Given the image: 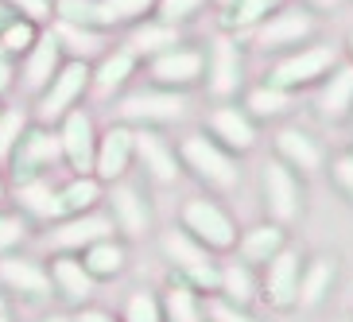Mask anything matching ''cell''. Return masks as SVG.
<instances>
[{"label":"cell","instance_id":"cell-1","mask_svg":"<svg viewBox=\"0 0 353 322\" xmlns=\"http://www.w3.org/2000/svg\"><path fill=\"white\" fill-rule=\"evenodd\" d=\"M0 175H4L8 190H20V187H32V183H43V179L66 175L54 128L28 121L23 132L16 136V144L8 148V156L0 159Z\"/></svg>","mask_w":353,"mask_h":322},{"label":"cell","instance_id":"cell-2","mask_svg":"<svg viewBox=\"0 0 353 322\" xmlns=\"http://www.w3.org/2000/svg\"><path fill=\"white\" fill-rule=\"evenodd\" d=\"M159 252H163L167 268H171V283H183L190 291H206L214 295L218 291V280H221V268L214 252L202 249L194 237H187L183 229H167L163 237H159Z\"/></svg>","mask_w":353,"mask_h":322},{"label":"cell","instance_id":"cell-3","mask_svg":"<svg viewBox=\"0 0 353 322\" xmlns=\"http://www.w3.org/2000/svg\"><path fill=\"white\" fill-rule=\"evenodd\" d=\"M187 113V97L171 94V90H156V85H132L125 94L109 101V121H121L128 128H163L183 121Z\"/></svg>","mask_w":353,"mask_h":322},{"label":"cell","instance_id":"cell-4","mask_svg":"<svg viewBox=\"0 0 353 322\" xmlns=\"http://www.w3.org/2000/svg\"><path fill=\"white\" fill-rule=\"evenodd\" d=\"M0 295H4L12 307L47 311V307L54 303L51 276H47V260L35 256V252H28V249L0 256Z\"/></svg>","mask_w":353,"mask_h":322},{"label":"cell","instance_id":"cell-5","mask_svg":"<svg viewBox=\"0 0 353 322\" xmlns=\"http://www.w3.org/2000/svg\"><path fill=\"white\" fill-rule=\"evenodd\" d=\"M175 152H179V163H183V171H190V175L202 183V187H210V190H233V187L241 183L237 156H233V152H225L218 140H210L206 132L179 136Z\"/></svg>","mask_w":353,"mask_h":322},{"label":"cell","instance_id":"cell-6","mask_svg":"<svg viewBox=\"0 0 353 322\" xmlns=\"http://www.w3.org/2000/svg\"><path fill=\"white\" fill-rule=\"evenodd\" d=\"M78 105H90V63L66 59V63L54 70V78L47 82V90L28 105V117H32L35 125L54 128L70 109H78Z\"/></svg>","mask_w":353,"mask_h":322},{"label":"cell","instance_id":"cell-7","mask_svg":"<svg viewBox=\"0 0 353 322\" xmlns=\"http://www.w3.org/2000/svg\"><path fill=\"white\" fill-rule=\"evenodd\" d=\"M101 210L109 214V221H113V233L117 237H125V241L148 237L152 225H156L152 194H148V187L136 179V171L128 179H121V183H113V187H105Z\"/></svg>","mask_w":353,"mask_h":322},{"label":"cell","instance_id":"cell-8","mask_svg":"<svg viewBox=\"0 0 353 322\" xmlns=\"http://www.w3.org/2000/svg\"><path fill=\"white\" fill-rule=\"evenodd\" d=\"M179 229L210 252H229L237 245V221L229 218V210L221 206L218 198H206V194H194L183 202Z\"/></svg>","mask_w":353,"mask_h":322},{"label":"cell","instance_id":"cell-9","mask_svg":"<svg viewBox=\"0 0 353 322\" xmlns=\"http://www.w3.org/2000/svg\"><path fill=\"white\" fill-rule=\"evenodd\" d=\"M144 82L156 90H171V94H187L198 82H206V47L194 43H179L171 51L156 54L144 63Z\"/></svg>","mask_w":353,"mask_h":322},{"label":"cell","instance_id":"cell-10","mask_svg":"<svg viewBox=\"0 0 353 322\" xmlns=\"http://www.w3.org/2000/svg\"><path fill=\"white\" fill-rule=\"evenodd\" d=\"M97 117L90 105H78L54 125L59 136V152H63V167L66 175H94V152H97Z\"/></svg>","mask_w":353,"mask_h":322},{"label":"cell","instance_id":"cell-11","mask_svg":"<svg viewBox=\"0 0 353 322\" xmlns=\"http://www.w3.org/2000/svg\"><path fill=\"white\" fill-rule=\"evenodd\" d=\"M140 74H144V59L125 43H113L101 59L90 63V101H117L125 90H132Z\"/></svg>","mask_w":353,"mask_h":322},{"label":"cell","instance_id":"cell-12","mask_svg":"<svg viewBox=\"0 0 353 322\" xmlns=\"http://www.w3.org/2000/svg\"><path fill=\"white\" fill-rule=\"evenodd\" d=\"M63 63H66V54H63V47H59V39H54V32L43 28L39 43L16 63V97H12V101L28 109V105L47 90V82L54 78V70Z\"/></svg>","mask_w":353,"mask_h":322},{"label":"cell","instance_id":"cell-13","mask_svg":"<svg viewBox=\"0 0 353 322\" xmlns=\"http://www.w3.org/2000/svg\"><path fill=\"white\" fill-rule=\"evenodd\" d=\"M136 171V128L109 121L97 132V152H94V175L105 187H113L121 179H128Z\"/></svg>","mask_w":353,"mask_h":322},{"label":"cell","instance_id":"cell-14","mask_svg":"<svg viewBox=\"0 0 353 322\" xmlns=\"http://www.w3.org/2000/svg\"><path fill=\"white\" fill-rule=\"evenodd\" d=\"M47 276H51V291H54V303L63 311H78L85 303H94L97 295V283L85 276L78 252H47Z\"/></svg>","mask_w":353,"mask_h":322},{"label":"cell","instance_id":"cell-15","mask_svg":"<svg viewBox=\"0 0 353 322\" xmlns=\"http://www.w3.org/2000/svg\"><path fill=\"white\" fill-rule=\"evenodd\" d=\"M113 233V221L105 210H94V214H82V218H63L51 221V225L39 229V241L47 245V252H82L85 245L109 237Z\"/></svg>","mask_w":353,"mask_h":322},{"label":"cell","instance_id":"cell-16","mask_svg":"<svg viewBox=\"0 0 353 322\" xmlns=\"http://www.w3.org/2000/svg\"><path fill=\"white\" fill-rule=\"evenodd\" d=\"M136 167L144 171V179H152L159 187L179 183V175H183L179 152L163 136V128H136Z\"/></svg>","mask_w":353,"mask_h":322},{"label":"cell","instance_id":"cell-17","mask_svg":"<svg viewBox=\"0 0 353 322\" xmlns=\"http://www.w3.org/2000/svg\"><path fill=\"white\" fill-rule=\"evenodd\" d=\"M245 82V59H241V47L233 35H218V39H210L206 47V85L210 94L225 101L233 97Z\"/></svg>","mask_w":353,"mask_h":322},{"label":"cell","instance_id":"cell-18","mask_svg":"<svg viewBox=\"0 0 353 322\" xmlns=\"http://www.w3.org/2000/svg\"><path fill=\"white\" fill-rule=\"evenodd\" d=\"M338 63V51L334 47H303V51L288 54V59H280V63L268 70V85H276V90H299V85H311L314 78H322V74L330 70V66Z\"/></svg>","mask_w":353,"mask_h":322},{"label":"cell","instance_id":"cell-19","mask_svg":"<svg viewBox=\"0 0 353 322\" xmlns=\"http://www.w3.org/2000/svg\"><path fill=\"white\" fill-rule=\"evenodd\" d=\"M260 187H264V206H268L276 225H288V221L299 218L303 194H299V179H295V171H291L288 163H280V159L264 163Z\"/></svg>","mask_w":353,"mask_h":322},{"label":"cell","instance_id":"cell-20","mask_svg":"<svg viewBox=\"0 0 353 322\" xmlns=\"http://www.w3.org/2000/svg\"><path fill=\"white\" fill-rule=\"evenodd\" d=\"M206 136L210 140H218L225 152H252L256 148V125H252V117L241 109V105H214L206 113Z\"/></svg>","mask_w":353,"mask_h":322},{"label":"cell","instance_id":"cell-21","mask_svg":"<svg viewBox=\"0 0 353 322\" xmlns=\"http://www.w3.org/2000/svg\"><path fill=\"white\" fill-rule=\"evenodd\" d=\"M105 202V183L97 175H63L54 179V221L94 214Z\"/></svg>","mask_w":353,"mask_h":322},{"label":"cell","instance_id":"cell-22","mask_svg":"<svg viewBox=\"0 0 353 322\" xmlns=\"http://www.w3.org/2000/svg\"><path fill=\"white\" fill-rule=\"evenodd\" d=\"M314 32V20L307 12H272L268 20L252 28V43L260 51H288V47H299L307 35Z\"/></svg>","mask_w":353,"mask_h":322},{"label":"cell","instance_id":"cell-23","mask_svg":"<svg viewBox=\"0 0 353 322\" xmlns=\"http://www.w3.org/2000/svg\"><path fill=\"white\" fill-rule=\"evenodd\" d=\"M78 260H82L85 276H90L94 283H113L128 272V241L117 237V233H109V237L85 245V249L78 252Z\"/></svg>","mask_w":353,"mask_h":322},{"label":"cell","instance_id":"cell-24","mask_svg":"<svg viewBox=\"0 0 353 322\" xmlns=\"http://www.w3.org/2000/svg\"><path fill=\"white\" fill-rule=\"evenodd\" d=\"M264 295H268V303L272 307H280V311L295 307V299H299V256H295L291 249H283L280 256L268 260Z\"/></svg>","mask_w":353,"mask_h":322},{"label":"cell","instance_id":"cell-25","mask_svg":"<svg viewBox=\"0 0 353 322\" xmlns=\"http://www.w3.org/2000/svg\"><path fill=\"white\" fill-rule=\"evenodd\" d=\"M121 43H125V47H132V51L148 63V59H156V54L171 51V47H179V43H187V39H183V28H171V23L156 20V16H148L144 23L128 28Z\"/></svg>","mask_w":353,"mask_h":322},{"label":"cell","instance_id":"cell-26","mask_svg":"<svg viewBox=\"0 0 353 322\" xmlns=\"http://www.w3.org/2000/svg\"><path fill=\"white\" fill-rule=\"evenodd\" d=\"M51 32L66 59H78V63H94L113 47V32H90V28H70V23H51Z\"/></svg>","mask_w":353,"mask_h":322},{"label":"cell","instance_id":"cell-27","mask_svg":"<svg viewBox=\"0 0 353 322\" xmlns=\"http://www.w3.org/2000/svg\"><path fill=\"white\" fill-rule=\"evenodd\" d=\"M8 202H12V210H20L35 229L51 225L54 221V179H43V183H32V187L8 190Z\"/></svg>","mask_w":353,"mask_h":322},{"label":"cell","instance_id":"cell-28","mask_svg":"<svg viewBox=\"0 0 353 322\" xmlns=\"http://www.w3.org/2000/svg\"><path fill=\"white\" fill-rule=\"evenodd\" d=\"M283 249H288V237H283V225H276V221H272V225H256V229H249V233L237 237V252L249 268L268 264V260L280 256Z\"/></svg>","mask_w":353,"mask_h":322},{"label":"cell","instance_id":"cell-29","mask_svg":"<svg viewBox=\"0 0 353 322\" xmlns=\"http://www.w3.org/2000/svg\"><path fill=\"white\" fill-rule=\"evenodd\" d=\"M276 152H280V163L299 167L303 175H311V171L322 167V148L299 128H280L276 132Z\"/></svg>","mask_w":353,"mask_h":322},{"label":"cell","instance_id":"cell-30","mask_svg":"<svg viewBox=\"0 0 353 322\" xmlns=\"http://www.w3.org/2000/svg\"><path fill=\"white\" fill-rule=\"evenodd\" d=\"M283 0H233L225 12H221V32L225 35H245L252 28L268 20L272 12H280Z\"/></svg>","mask_w":353,"mask_h":322},{"label":"cell","instance_id":"cell-31","mask_svg":"<svg viewBox=\"0 0 353 322\" xmlns=\"http://www.w3.org/2000/svg\"><path fill=\"white\" fill-rule=\"evenodd\" d=\"M51 23H70V28H90V32H113L101 12V0H54ZM117 35V32H113Z\"/></svg>","mask_w":353,"mask_h":322},{"label":"cell","instance_id":"cell-32","mask_svg":"<svg viewBox=\"0 0 353 322\" xmlns=\"http://www.w3.org/2000/svg\"><path fill=\"white\" fill-rule=\"evenodd\" d=\"M117 319L121 322H167L163 314V295H159L156 288H132L121 299V311H117Z\"/></svg>","mask_w":353,"mask_h":322},{"label":"cell","instance_id":"cell-33","mask_svg":"<svg viewBox=\"0 0 353 322\" xmlns=\"http://www.w3.org/2000/svg\"><path fill=\"white\" fill-rule=\"evenodd\" d=\"M350 105H353V66H338V70L330 74V82L322 85L319 109H322V117L338 121V117L350 113Z\"/></svg>","mask_w":353,"mask_h":322},{"label":"cell","instance_id":"cell-34","mask_svg":"<svg viewBox=\"0 0 353 322\" xmlns=\"http://www.w3.org/2000/svg\"><path fill=\"white\" fill-rule=\"evenodd\" d=\"M218 291L221 299L233 303V307H249L256 299V280H252V268L245 260H233L221 268V280H218Z\"/></svg>","mask_w":353,"mask_h":322},{"label":"cell","instance_id":"cell-35","mask_svg":"<svg viewBox=\"0 0 353 322\" xmlns=\"http://www.w3.org/2000/svg\"><path fill=\"white\" fill-rule=\"evenodd\" d=\"M35 237H39V229H35L32 221L23 218L20 210L0 206V256H8V252L28 249V245H32Z\"/></svg>","mask_w":353,"mask_h":322},{"label":"cell","instance_id":"cell-36","mask_svg":"<svg viewBox=\"0 0 353 322\" xmlns=\"http://www.w3.org/2000/svg\"><path fill=\"white\" fill-rule=\"evenodd\" d=\"M101 12L113 32H128L148 16H156V0H101Z\"/></svg>","mask_w":353,"mask_h":322},{"label":"cell","instance_id":"cell-37","mask_svg":"<svg viewBox=\"0 0 353 322\" xmlns=\"http://www.w3.org/2000/svg\"><path fill=\"white\" fill-rule=\"evenodd\" d=\"M39 35H43V28L39 23H32V20H23V16H12L4 28H0V47L20 63L23 54L32 51L35 43H39Z\"/></svg>","mask_w":353,"mask_h":322},{"label":"cell","instance_id":"cell-38","mask_svg":"<svg viewBox=\"0 0 353 322\" xmlns=\"http://www.w3.org/2000/svg\"><path fill=\"white\" fill-rule=\"evenodd\" d=\"M330 283H334V260H326V256H319V260H311V268L299 276V307H314V303L330 291Z\"/></svg>","mask_w":353,"mask_h":322},{"label":"cell","instance_id":"cell-39","mask_svg":"<svg viewBox=\"0 0 353 322\" xmlns=\"http://www.w3.org/2000/svg\"><path fill=\"white\" fill-rule=\"evenodd\" d=\"M291 109V94L288 90H276V85H252L245 94V113L249 117H283Z\"/></svg>","mask_w":353,"mask_h":322},{"label":"cell","instance_id":"cell-40","mask_svg":"<svg viewBox=\"0 0 353 322\" xmlns=\"http://www.w3.org/2000/svg\"><path fill=\"white\" fill-rule=\"evenodd\" d=\"M163 314L167 322H198L202 319V295L183 283H171L163 295Z\"/></svg>","mask_w":353,"mask_h":322},{"label":"cell","instance_id":"cell-41","mask_svg":"<svg viewBox=\"0 0 353 322\" xmlns=\"http://www.w3.org/2000/svg\"><path fill=\"white\" fill-rule=\"evenodd\" d=\"M210 0H156V20L171 23V28H187L190 20H198L206 12Z\"/></svg>","mask_w":353,"mask_h":322},{"label":"cell","instance_id":"cell-42","mask_svg":"<svg viewBox=\"0 0 353 322\" xmlns=\"http://www.w3.org/2000/svg\"><path fill=\"white\" fill-rule=\"evenodd\" d=\"M28 121H32V117H28V109L12 101L8 113H4V121H0V159L8 156V148L16 144V136L23 132V125H28Z\"/></svg>","mask_w":353,"mask_h":322},{"label":"cell","instance_id":"cell-43","mask_svg":"<svg viewBox=\"0 0 353 322\" xmlns=\"http://www.w3.org/2000/svg\"><path fill=\"white\" fill-rule=\"evenodd\" d=\"M8 8L23 20L39 23V28H51V16H54V0H8Z\"/></svg>","mask_w":353,"mask_h":322},{"label":"cell","instance_id":"cell-44","mask_svg":"<svg viewBox=\"0 0 353 322\" xmlns=\"http://www.w3.org/2000/svg\"><path fill=\"white\" fill-rule=\"evenodd\" d=\"M206 314L214 322H256L252 314H245V307H233V303H225V299H210Z\"/></svg>","mask_w":353,"mask_h":322},{"label":"cell","instance_id":"cell-45","mask_svg":"<svg viewBox=\"0 0 353 322\" xmlns=\"http://www.w3.org/2000/svg\"><path fill=\"white\" fill-rule=\"evenodd\" d=\"M0 97H4V101L16 97V59H12L4 47H0Z\"/></svg>","mask_w":353,"mask_h":322},{"label":"cell","instance_id":"cell-46","mask_svg":"<svg viewBox=\"0 0 353 322\" xmlns=\"http://www.w3.org/2000/svg\"><path fill=\"white\" fill-rule=\"evenodd\" d=\"M70 322H121V319H117V311H109L101 303H85V307L70 311Z\"/></svg>","mask_w":353,"mask_h":322},{"label":"cell","instance_id":"cell-47","mask_svg":"<svg viewBox=\"0 0 353 322\" xmlns=\"http://www.w3.org/2000/svg\"><path fill=\"white\" fill-rule=\"evenodd\" d=\"M334 179L342 183L345 194H353V156H342L338 163H334Z\"/></svg>","mask_w":353,"mask_h":322},{"label":"cell","instance_id":"cell-48","mask_svg":"<svg viewBox=\"0 0 353 322\" xmlns=\"http://www.w3.org/2000/svg\"><path fill=\"white\" fill-rule=\"evenodd\" d=\"M35 322H70V311H63V307H54V311H43Z\"/></svg>","mask_w":353,"mask_h":322},{"label":"cell","instance_id":"cell-49","mask_svg":"<svg viewBox=\"0 0 353 322\" xmlns=\"http://www.w3.org/2000/svg\"><path fill=\"white\" fill-rule=\"evenodd\" d=\"M12 16H16V12H12V8H8V0H0V28H4V23H8V20H12Z\"/></svg>","mask_w":353,"mask_h":322},{"label":"cell","instance_id":"cell-50","mask_svg":"<svg viewBox=\"0 0 353 322\" xmlns=\"http://www.w3.org/2000/svg\"><path fill=\"white\" fill-rule=\"evenodd\" d=\"M307 4H314V8H338V0H307Z\"/></svg>","mask_w":353,"mask_h":322},{"label":"cell","instance_id":"cell-51","mask_svg":"<svg viewBox=\"0 0 353 322\" xmlns=\"http://www.w3.org/2000/svg\"><path fill=\"white\" fill-rule=\"evenodd\" d=\"M8 105L12 101H4V97H0V121H4V113H8Z\"/></svg>","mask_w":353,"mask_h":322},{"label":"cell","instance_id":"cell-52","mask_svg":"<svg viewBox=\"0 0 353 322\" xmlns=\"http://www.w3.org/2000/svg\"><path fill=\"white\" fill-rule=\"evenodd\" d=\"M210 4H218V8H221V12H225V8H229V4H233V0H210Z\"/></svg>","mask_w":353,"mask_h":322},{"label":"cell","instance_id":"cell-53","mask_svg":"<svg viewBox=\"0 0 353 322\" xmlns=\"http://www.w3.org/2000/svg\"><path fill=\"white\" fill-rule=\"evenodd\" d=\"M198 322H214V319H210V314H206V307H202V319H198Z\"/></svg>","mask_w":353,"mask_h":322},{"label":"cell","instance_id":"cell-54","mask_svg":"<svg viewBox=\"0 0 353 322\" xmlns=\"http://www.w3.org/2000/svg\"><path fill=\"white\" fill-rule=\"evenodd\" d=\"M0 322H12V311H4V314H0Z\"/></svg>","mask_w":353,"mask_h":322},{"label":"cell","instance_id":"cell-55","mask_svg":"<svg viewBox=\"0 0 353 322\" xmlns=\"http://www.w3.org/2000/svg\"><path fill=\"white\" fill-rule=\"evenodd\" d=\"M350 51H353V32H350Z\"/></svg>","mask_w":353,"mask_h":322}]
</instances>
